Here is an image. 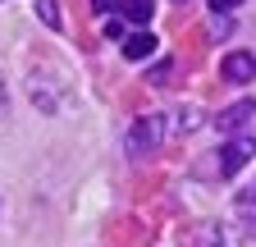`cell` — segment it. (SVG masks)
I'll use <instances>...</instances> for the list:
<instances>
[{"mask_svg":"<svg viewBox=\"0 0 256 247\" xmlns=\"http://www.w3.org/2000/svg\"><path fill=\"white\" fill-rule=\"evenodd\" d=\"M252 156H256V133H242V138H234L229 146L220 151V174H224V178H234V174H242Z\"/></svg>","mask_w":256,"mask_h":247,"instance_id":"obj_2","label":"cell"},{"mask_svg":"<svg viewBox=\"0 0 256 247\" xmlns=\"http://www.w3.org/2000/svg\"><path fill=\"white\" fill-rule=\"evenodd\" d=\"M37 18L50 28V32H60V28H64V14H60V5H55V0H37Z\"/></svg>","mask_w":256,"mask_h":247,"instance_id":"obj_7","label":"cell"},{"mask_svg":"<svg viewBox=\"0 0 256 247\" xmlns=\"http://www.w3.org/2000/svg\"><path fill=\"white\" fill-rule=\"evenodd\" d=\"M160 138H165V119H160V114H146V119H138L133 128H128L124 146H128V156H151V151L160 146Z\"/></svg>","mask_w":256,"mask_h":247,"instance_id":"obj_1","label":"cell"},{"mask_svg":"<svg viewBox=\"0 0 256 247\" xmlns=\"http://www.w3.org/2000/svg\"><path fill=\"white\" fill-rule=\"evenodd\" d=\"M10 114V87H5V74H0V119Z\"/></svg>","mask_w":256,"mask_h":247,"instance_id":"obj_10","label":"cell"},{"mask_svg":"<svg viewBox=\"0 0 256 247\" xmlns=\"http://www.w3.org/2000/svg\"><path fill=\"white\" fill-rule=\"evenodd\" d=\"M170 74H174V60H165V64H156V69H151V82H165Z\"/></svg>","mask_w":256,"mask_h":247,"instance_id":"obj_9","label":"cell"},{"mask_svg":"<svg viewBox=\"0 0 256 247\" xmlns=\"http://www.w3.org/2000/svg\"><path fill=\"white\" fill-rule=\"evenodd\" d=\"M252 114H256V101L247 96V101H238V106H229V110H224V114L215 119V128H224V133H238Z\"/></svg>","mask_w":256,"mask_h":247,"instance_id":"obj_4","label":"cell"},{"mask_svg":"<svg viewBox=\"0 0 256 247\" xmlns=\"http://www.w3.org/2000/svg\"><path fill=\"white\" fill-rule=\"evenodd\" d=\"M92 10H96V14H110V10H114V0H92Z\"/></svg>","mask_w":256,"mask_h":247,"instance_id":"obj_14","label":"cell"},{"mask_svg":"<svg viewBox=\"0 0 256 247\" xmlns=\"http://www.w3.org/2000/svg\"><path fill=\"white\" fill-rule=\"evenodd\" d=\"M151 14H156L151 0H128V5H124V18L128 23H151Z\"/></svg>","mask_w":256,"mask_h":247,"instance_id":"obj_8","label":"cell"},{"mask_svg":"<svg viewBox=\"0 0 256 247\" xmlns=\"http://www.w3.org/2000/svg\"><path fill=\"white\" fill-rule=\"evenodd\" d=\"M106 37H124V23L119 18H106Z\"/></svg>","mask_w":256,"mask_h":247,"instance_id":"obj_13","label":"cell"},{"mask_svg":"<svg viewBox=\"0 0 256 247\" xmlns=\"http://www.w3.org/2000/svg\"><path fill=\"white\" fill-rule=\"evenodd\" d=\"M183 247H220V229L215 224H197L183 234Z\"/></svg>","mask_w":256,"mask_h":247,"instance_id":"obj_6","label":"cell"},{"mask_svg":"<svg viewBox=\"0 0 256 247\" xmlns=\"http://www.w3.org/2000/svg\"><path fill=\"white\" fill-rule=\"evenodd\" d=\"M242 0H210V10H220V14H229V10H238Z\"/></svg>","mask_w":256,"mask_h":247,"instance_id":"obj_12","label":"cell"},{"mask_svg":"<svg viewBox=\"0 0 256 247\" xmlns=\"http://www.w3.org/2000/svg\"><path fill=\"white\" fill-rule=\"evenodd\" d=\"M124 55L133 60V64H138V60H151V55H156V37H151V32H133V37L124 42Z\"/></svg>","mask_w":256,"mask_h":247,"instance_id":"obj_5","label":"cell"},{"mask_svg":"<svg viewBox=\"0 0 256 247\" xmlns=\"http://www.w3.org/2000/svg\"><path fill=\"white\" fill-rule=\"evenodd\" d=\"M220 74H224V82H252V78H256V55H247V50L224 55Z\"/></svg>","mask_w":256,"mask_h":247,"instance_id":"obj_3","label":"cell"},{"mask_svg":"<svg viewBox=\"0 0 256 247\" xmlns=\"http://www.w3.org/2000/svg\"><path fill=\"white\" fill-rule=\"evenodd\" d=\"M238 206H242V210H252V206H256V183H252L247 192H238Z\"/></svg>","mask_w":256,"mask_h":247,"instance_id":"obj_11","label":"cell"}]
</instances>
